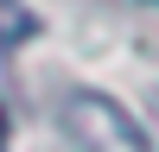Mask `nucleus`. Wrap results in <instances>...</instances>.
<instances>
[{
	"mask_svg": "<svg viewBox=\"0 0 159 152\" xmlns=\"http://www.w3.org/2000/svg\"><path fill=\"white\" fill-rule=\"evenodd\" d=\"M64 127H70V139L83 152H153L147 133H140V120L127 108H115L108 95H96V89H76L64 101Z\"/></svg>",
	"mask_w": 159,
	"mask_h": 152,
	"instance_id": "f257e3e1",
	"label": "nucleus"
},
{
	"mask_svg": "<svg viewBox=\"0 0 159 152\" xmlns=\"http://www.w3.org/2000/svg\"><path fill=\"white\" fill-rule=\"evenodd\" d=\"M32 32H38V13L25 6V0H0V51H13V44H25Z\"/></svg>",
	"mask_w": 159,
	"mask_h": 152,
	"instance_id": "f03ea898",
	"label": "nucleus"
}]
</instances>
